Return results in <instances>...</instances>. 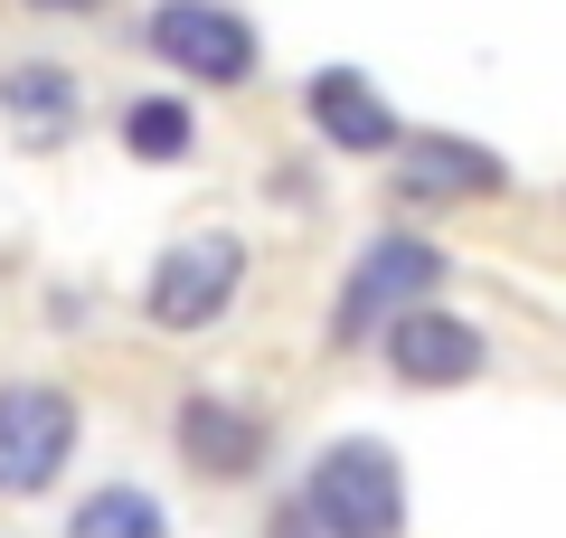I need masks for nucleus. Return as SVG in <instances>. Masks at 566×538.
<instances>
[{
	"instance_id": "f8f14e48",
	"label": "nucleus",
	"mask_w": 566,
	"mask_h": 538,
	"mask_svg": "<svg viewBox=\"0 0 566 538\" xmlns=\"http://www.w3.org/2000/svg\"><path fill=\"white\" fill-rule=\"evenodd\" d=\"M123 142H133L142 161H180V152H189V104H170V95H142L133 114H123Z\"/></svg>"
},
{
	"instance_id": "9d476101",
	"label": "nucleus",
	"mask_w": 566,
	"mask_h": 538,
	"mask_svg": "<svg viewBox=\"0 0 566 538\" xmlns=\"http://www.w3.org/2000/svg\"><path fill=\"white\" fill-rule=\"evenodd\" d=\"M0 114L20 142H66L76 133V76L66 66H10L0 76Z\"/></svg>"
},
{
	"instance_id": "423d86ee",
	"label": "nucleus",
	"mask_w": 566,
	"mask_h": 538,
	"mask_svg": "<svg viewBox=\"0 0 566 538\" xmlns=\"http://www.w3.org/2000/svg\"><path fill=\"white\" fill-rule=\"evenodd\" d=\"M378 340H387V369H397L406 387H463V379H482V331H472L463 312L406 302Z\"/></svg>"
},
{
	"instance_id": "ddd939ff",
	"label": "nucleus",
	"mask_w": 566,
	"mask_h": 538,
	"mask_svg": "<svg viewBox=\"0 0 566 538\" xmlns=\"http://www.w3.org/2000/svg\"><path fill=\"white\" fill-rule=\"evenodd\" d=\"M29 10H95V0H29Z\"/></svg>"
},
{
	"instance_id": "6e6552de",
	"label": "nucleus",
	"mask_w": 566,
	"mask_h": 538,
	"mask_svg": "<svg viewBox=\"0 0 566 538\" xmlns=\"http://www.w3.org/2000/svg\"><path fill=\"white\" fill-rule=\"evenodd\" d=\"M312 123H322L340 152H387V142H397V114H387V95L359 66H322V76H312Z\"/></svg>"
},
{
	"instance_id": "39448f33",
	"label": "nucleus",
	"mask_w": 566,
	"mask_h": 538,
	"mask_svg": "<svg viewBox=\"0 0 566 538\" xmlns=\"http://www.w3.org/2000/svg\"><path fill=\"white\" fill-rule=\"evenodd\" d=\"M151 58H170L189 85H237L255 66V29L218 0H161L151 10Z\"/></svg>"
},
{
	"instance_id": "0eeeda50",
	"label": "nucleus",
	"mask_w": 566,
	"mask_h": 538,
	"mask_svg": "<svg viewBox=\"0 0 566 538\" xmlns=\"http://www.w3.org/2000/svg\"><path fill=\"white\" fill-rule=\"evenodd\" d=\"M180 454L199 463L208 482H245L264 463V425L245 416V406H227V397H189L180 406Z\"/></svg>"
},
{
	"instance_id": "f03ea898",
	"label": "nucleus",
	"mask_w": 566,
	"mask_h": 538,
	"mask_svg": "<svg viewBox=\"0 0 566 538\" xmlns=\"http://www.w3.org/2000/svg\"><path fill=\"white\" fill-rule=\"evenodd\" d=\"M434 283H444V256H434L424 237H378L359 265H349V283H340V321H331V331H340V350L378 340L387 321H397L406 302H424Z\"/></svg>"
},
{
	"instance_id": "1a4fd4ad",
	"label": "nucleus",
	"mask_w": 566,
	"mask_h": 538,
	"mask_svg": "<svg viewBox=\"0 0 566 538\" xmlns=\"http://www.w3.org/2000/svg\"><path fill=\"white\" fill-rule=\"evenodd\" d=\"M510 161L482 152V142H453V133H416L406 142V189L416 199H472V189H501Z\"/></svg>"
},
{
	"instance_id": "9b49d317",
	"label": "nucleus",
	"mask_w": 566,
	"mask_h": 538,
	"mask_svg": "<svg viewBox=\"0 0 566 538\" xmlns=\"http://www.w3.org/2000/svg\"><path fill=\"white\" fill-rule=\"evenodd\" d=\"M66 538H170V519H161L151 492H123L114 482V492H95L76 519H66Z\"/></svg>"
},
{
	"instance_id": "20e7f679",
	"label": "nucleus",
	"mask_w": 566,
	"mask_h": 538,
	"mask_svg": "<svg viewBox=\"0 0 566 538\" xmlns=\"http://www.w3.org/2000/svg\"><path fill=\"white\" fill-rule=\"evenodd\" d=\"M237 283H245V246L237 237H189V246H170L161 256V275H151V321L161 331H208V321L237 302Z\"/></svg>"
},
{
	"instance_id": "f257e3e1",
	"label": "nucleus",
	"mask_w": 566,
	"mask_h": 538,
	"mask_svg": "<svg viewBox=\"0 0 566 538\" xmlns=\"http://www.w3.org/2000/svg\"><path fill=\"white\" fill-rule=\"evenodd\" d=\"M303 519L322 538H397L406 529V473H397V454L368 444V435L331 444V454L312 463V482H303Z\"/></svg>"
},
{
	"instance_id": "7ed1b4c3",
	"label": "nucleus",
	"mask_w": 566,
	"mask_h": 538,
	"mask_svg": "<svg viewBox=\"0 0 566 538\" xmlns=\"http://www.w3.org/2000/svg\"><path fill=\"white\" fill-rule=\"evenodd\" d=\"M76 454V397L66 387H0V492H48Z\"/></svg>"
}]
</instances>
